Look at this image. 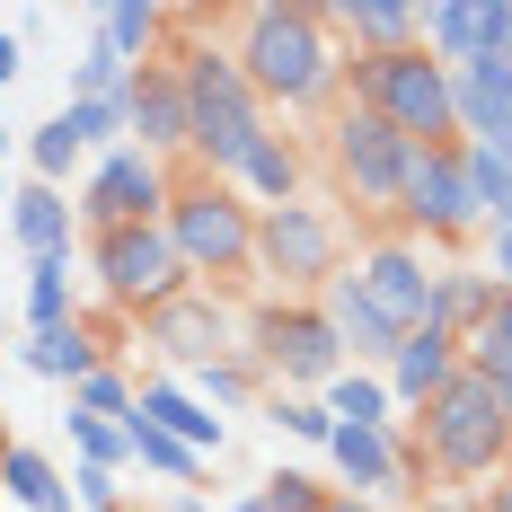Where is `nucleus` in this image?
Masks as SVG:
<instances>
[{"mask_svg":"<svg viewBox=\"0 0 512 512\" xmlns=\"http://www.w3.org/2000/svg\"><path fill=\"white\" fill-rule=\"evenodd\" d=\"M327 415H336V424H407V415L389 407V380H380V371H354V362L327 380Z\"/></svg>","mask_w":512,"mask_h":512,"instance_id":"obj_30","label":"nucleus"},{"mask_svg":"<svg viewBox=\"0 0 512 512\" xmlns=\"http://www.w3.org/2000/svg\"><path fill=\"white\" fill-rule=\"evenodd\" d=\"M380 380H389V407L415 415L424 398H442V389L460 380V336H442V327H415V336H398V354L380 362Z\"/></svg>","mask_w":512,"mask_h":512,"instance_id":"obj_16","label":"nucleus"},{"mask_svg":"<svg viewBox=\"0 0 512 512\" xmlns=\"http://www.w3.org/2000/svg\"><path fill=\"white\" fill-rule=\"evenodd\" d=\"M495 309V274L486 265H468V256H451V265H433V301H424V327H442V336H460Z\"/></svg>","mask_w":512,"mask_h":512,"instance_id":"obj_22","label":"nucleus"},{"mask_svg":"<svg viewBox=\"0 0 512 512\" xmlns=\"http://www.w3.org/2000/svg\"><path fill=\"white\" fill-rule=\"evenodd\" d=\"M477 512H512V468L495 477V486H486V495H477Z\"/></svg>","mask_w":512,"mask_h":512,"instance_id":"obj_42","label":"nucleus"},{"mask_svg":"<svg viewBox=\"0 0 512 512\" xmlns=\"http://www.w3.org/2000/svg\"><path fill=\"white\" fill-rule=\"evenodd\" d=\"M186 389H195V398L221 415V407H248L256 389H265V371H256L248 354H221V362H204V371H186Z\"/></svg>","mask_w":512,"mask_h":512,"instance_id":"obj_31","label":"nucleus"},{"mask_svg":"<svg viewBox=\"0 0 512 512\" xmlns=\"http://www.w3.org/2000/svg\"><path fill=\"white\" fill-rule=\"evenodd\" d=\"M151 512H221V504H212L204 486H177V495H159V504H151Z\"/></svg>","mask_w":512,"mask_h":512,"instance_id":"obj_41","label":"nucleus"},{"mask_svg":"<svg viewBox=\"0 0 512 512\" xmlns=\"http://www.w3.org/2000/svg\"><path fill=\"white\" fill-rule=\"evenodd\" d=\"M0 204H9V168H0Z\"/></svg>","mask_w":512,"mask_h":512,"instance_id":"obj_47","label":"nucleus"},{"mask_svg":"<svg viewBox=\"0 0 512 512\" xmlns=\"http://www.w3.org/2000/svg\"><path fill=\"white\" fill-rule=\"evenodd\" d=\"M18 71H27V36H18V27H0V89H9Z\"/></svg>","mask_w":512,"mask_h":512,"instance_id":"obj_40","label":"nucleus"},{"mask_svg":"<svg viewBox=\"0 0 512 512\" xmlns=\"http://www.w3.org/2000/svg\"><path fill=\"white\" fill-rule=\"evenodd\" d=\"M177 62V80H186V168L195 177H239V159L274 133V115L256 106L248 71H239V53L221 45V36H186V45H168Z\"/></svg>","mask_w":512,"mask_h":512,"instance_id":"obj_2","label":"nucleus"},{"mask_svg":"<svg viewBox=\"0 0 512 512\" xmlns=\"http://www.w3.org/2000/svg\"><path fill=\"white\" fill-rule=\"evenodd\" d=\"M124 442H133V468H142V477H159V495L204 486V468H212V460H195L186 442H168L159 424H142V415H124Z\"/></svg>","mask_w":512,"mask_h":512,"instance_id":"obj_27","label":"nucleus"},{"mask_svg":"<svg viewBox=\"0 0 512 512\" xmlns=\"http://www.w3.org/2000/svg\"><path fill=\"white\" fill-rule=\"evenodd\" d=\"M221 512H274V504H265V495H256V486H248V495H230V504H221Z\"/></svg>","mask_w":512,"mask_h":512,"instance_id":"obj_43","label":"nucleus"},{"mask_svg":"<svg viewBox=\"0 0 512 512\" xmlns=\"http://www.w3.org/2000/svg\"><path fill=\"white\" fill-rule=\"evenodd\" d=\"M124 512H151V504H124Z\"/></svg>","mask_w":512,"mask_h":512,"instance_id":"obj_50","label":"nucleus"},{"mask_svg":"<svg viewBox=\"0 0 512 512\" xmlns=\"http://www.w3.org/2000/svg\"><path fill=\"white\" fill-rule=\"evenodd\" d=\"M9 239L27 248V265H45V256H71V239H80V212H71V195L62 186H9Z\"/></svg>","mask_w":512,"mask_h":512,"instance_id":"obj_18","label":"nucleus"},{"mask_svg":"<svg viewBox=\"0 0 512 512\" xmlns=\"http://www.w3.org/2000/svg\"><path fill=\"white\" fill-rule=\"evenodd\" d=\"M371 512H433V495H424V504H371Z\"/></svg>","mask_w":512,"mask_h":512,"instance_id":"obj_45","label":"nucleus"},{"mask_svg":"<svg viewBox=\"0 0 512 512\" xmlns=\"http://www.w3.org/2000/svg\"><path fill=\"white\" fill-rule=\"evenodd\" d=\"M460 362L477 371V380H495V389H512V292H495V309H486V318L468 327Z\"/></svg>","mask_w":512,"mask_h":512,"instance_id":"obj_29","label":"nucleus"},{"mask_svg":"<svg viewBox=\"0 0 512 512\" xmlns=\"http://www.w3.org/2000/svg\"><path fill=\"white\" fill-rule=\"evenodd\" d=\"M477 265L495 274V292H512V230H486V256Z\"/></svg>","mask_w":512,"mask_h":512,"instance_id":"obj_39","label":"nucleus"},{"mask_svg":"<svg viewBox=\"0 0 512 512\" xmlns=\"http://www.w3.org/2000/svg\"><path fill=\"white\" fill-rule=\"evenodd\" d=\"M80 142H71V124H62V115H45V124H36V133H27V177H36V186H71V168H80Z\"/></svg>","mask_w":512,"mask_h":512,"instance_id":"obj_33","label":"nucleus"},{"mask_svg":"<svg viewBox=\"0 0 512 512\" xmlns=\"http://www.w3.org/2000/svg\"><path fill=\"white\" fill-rule=\"evenodd\" d=\"M71 415H98V424H124L133 415V371L124 362H98L80 389H71Z\"/></svg>","mask_w":512,"mask_h":512,"instance_id":"obj_34","label":"nucleus"},{"mask_svg":"<svg viewBox=\"0 0 512 512\" xmlns=\"http://www.w3.org/2000/svg\"><path fill=\"white\" fill-rule=\"evenodd\" d=\"M159 230H168V248H177V265H186L195 292L256 283V204L239 195V186L177 168V195H168V212H159Z\"/></svg>","mask_w":512,"mask_h":512,"instance_id":"obj_4","label":"nucleus"},{"mask_svg":"<svg viewBox=\"0 0 512 512\" xmlns=\"http://www.w3.org/2000/svg\"><path fill=\"white\" fill-rule=\"evenodd\" d=\"M345 274H354V292H362L371 309H380V318H389L398 336H415V327H424V301H433V256L415 248V239L380 230L371 248H354V256H345Z\"/></svg>","mask_w":512,"mask_h":512,"instance_id":"obj_13","label":"nucleus"},{"mask_svg":"<svg viewBox=\"0 0 512 512\" xmlns=\"http://www.w3.org/2000/svg\"><path fill=\"white\" fill-rule=\"evenodd\" d=\"M133 89V62L124 53H106L98 36L80 45V62H71V106H106V98H124Z\"/></svg>","mask_w":512,"mask_h":512,"instance_id":"obj_32","label":"nucleus"},{"mask_svg":"<svg viewBox=\"0 0 512 512\" xmlns=\"http://www.w3.org/2000/svg\"><path fill=\"white\" fill-rule=\"evenodd\" d=\"M265 415L292 433V442H309V451H327V433H336V415H327V398H292V389H265Z\"/></svg>","mask_w":512,"mask_h":512,"instance_id":"obj_36","label":"nucleus"},{"mask_svg":"<svg viewBox=\"0 0 512 512\" xmlns=\"http://www.w3.org/2000/svg\"><path fill=\"white\" fill-rule=\"evenodd\" d=\"M504 424H512V389H504Z\"/></svg>","mask_w":512,"mask_h":512,"instance_id":"obj_49","label":"nucleus"},{"mask_svg":"<svg viewBox=\"0 0 512 512\" xmlns=\"http://www.w3.org/2000/svg\"><path fill=\"white\" fill-rule=\"evenodd\" d=\"M248 362L265 371V389L327 398V380L345 371V345H336L318 301H256L248 309Z\"/></svg>","mask_w":512,"mask_h":512,"instance_id":"obj_7","label":"nucleus"},{"mask_svg":"<svg viewBox=\"0 0 512 512\" xmlns=\"http://www.w3.org/2000/svg\"><path fill=\"white\" fill-rule=\"evenodd\" d=\"M0 504H18V512H80L71 486H62V468H53L36 442H9V451H0Z\"/></svg>","mask_w":512,"mask_h":512,"instance_id":"obj_23","label":"nucleus"},{"mask_svg":"<svg viewBox=\"0 0 512 512\" xmlns=\"http://www.w3.org/2000/svg\"><path fill=\"white\" fill-rule=\"evenodd\" d=\"M89 283H98L106 309H124L133 327H142L151 309H168L177 292H195L159 221H151V230H98V239H89Z\"/></svg>","mask_w":512,"mask_h":512,"instance_id":"obj_10","label":"nucleus"},{"mask_svg":"<svg viewBox=\"0 0 512 512\" xmlns=\"http://www.w3.org/2000/svg\"><path fill=\"white\" fill-rule=\"evenodd\" d=\"M62 486H71V504H80V512H124V504H133V495H124V477H115V468H89V460H71Z\"/></svg>","mask_w":512,"mask_h":512,"instance_id":"obj_38","label":"nucleus"},{"mask_svg":"<svg viewBox=\"0 0 512 512\" xmlns=\"http://www.w3.org/2000/svg\"><path fill=\"white\" fill-rule=\"evenodd\" d=\"M133 415L159 424L168 442H186L195 460H221V442H230V415H212L177 371H151V380H133Z\"/></svg>","mask_w":512,"mask_h":512,"instance_id":"obj_15","label":"nucleus"},{"mask_svg":"<svg viewBox=\"0 0 512 512\" xmlns=\"http://www.w3.org/2000/svg\"><path fill=\"white\" fill-rule=\"evenodd\" d=\"M62 424H71V451H80L89 468H115V477L133 468V442H124V424H98V415H62Z\"/></svg>","mask_w":512,"mask_h":512,"instance_id":"obj_37","label":"nucleus"},{"mask_svg":"<svg viewBox=\"0 0 512 512\" xmlns=\"http://www.w3.org/2000/svg\"><path fill=\"white\" fill-rule=\"evenodd\" d=\"M433 512H477V495H433Z\"/></svg>","mask_w":512,"mask_h":512,"instance_id":"obj_44","label":"nucleus"},{"mask_svg":"<svg viewBox=\"0 0 512 512\" xmlns=\"http://www.w3.org/2000/svg\"><path fill=\"white\" fill-rule=\"evenodd\" d=\"M468 195H477V230H512V142H460Z\"/></svg>","mask_w":512,"mask_h":512,"instance_id":"obj_26","label":"nucleus"},{"mask_svg":"<svg viewBox=\"0 0 512 512\" xmlns=\"http://www.w3.org/2000/svg\"><path fill=\"white\" fill-rule=\"evenodd\" d=\"M18 362H27L36 380H62V389H80V380H89V371H98L106 354H98V336H89V327L71 318V327H36V336L18 345Z\"/></svg>","mask_w":512,"mask_h":512,"instance_id":"obj_24","label":"nucleus"},{"mask_svg":"<svg viewBox=\"0 0 512 512\" xmlns=\"http://www.w3.org/2000/svg\"><path fill=\"white\" fill-rule=\"evenodd\" d=\"M124 124H133V151L186 168V80H177V62H142V71H133Z\"/></svg>","mask_w":512,"mask_h":512,"instance_id":"obj_14","label":"nucleus"},{"mask_svg":"<svg viewBox=\"0 0 512 512\" xmlns=\"http://www.w3.org/2000/svg\"><path fill=\"white\" fill-rule=\"evenodd\" d=\"M407 159H415V142H398L371 106H336V115H327V168H336V195H345V204L389 221L398 195H407Z\"/></svg>","mask_w":512,"mask_h":512,"instance_id":"obj_11","label":"nucleus"},{"mask_svg":"<svg viewBox=\"0 0 512 512\" xmlns=\"http://www.w3.org/2000/svg\"><path fill=\"white\" fill-rule=\"evenodd\" d=\"M389 230L415 248H468L477 239V195H468V159L460 142H424L407 159V195L389 212Z\"/></svg>","mask_w":512,"mask_h":512,"instance_id":"obj_9","label":"nucleus"},{"mask_svg":"<svg viewBox=\"0 0 512 512\" xmlns=\"http://www.w3.org/2000/svg\"><path fill=\"white\" fill-rule=\"evenodd\" d=\"M345 274V221L327 204H274L256 212V283L265 301H318L327 283Z\"/></svg>","mask_w":512,"mask_h":512,"instance_id":"obj_6","label":"nucleus"},{"mask_svg":"<svg viewBox=\"0 0 512 512\" xmlns=\"http://www.w3.org/2000/svg\"><path fill=\"white\" fill-rule=\"evenodd\" d=\"M239 195H248L256 212H274V204H301V186H309V151H301V133H265L248 159H239V177H230Z\"/></svg>","mask_w":512,"mask_h":512,"instance_id":"obj_19","label":"nucleus"},{"mask_svg":"<svg viewBox=\"0 0 512 512\" xmlns=\"http://www.w3.org/2000/svg\"><path fill=\"white\" fill-rule=\"evenodd\" d=\"M327 512H371V504H354V495H336V504H327Z\"/></svg>","mask_w":512,"mask_h":512,"instance_id":"obj_46","label":"nucleus"},{"mask_svg":"<svg viewBox=\"0 0 512 512\" xmlns=\"http://www.w3.org/2000/svg\"><path fill=\"white\" fill-rule=\"evenodd\" d=\"M345 106H371L398 142H460V115H451V71L424 45L407 53H345Z\"/></svg>","mask_w":512,"mask_h":512,"instance_id":"obj_5","label":"nucleus"},{"mask_svg":"<svg viewBox=\"0 0 512 512\" xmlns=\"http://www.w3.org/2000/svg\"><path fill=\"white\" fill-rule=\"evenodd\" d=\"M0 451H9V415H0Z\"/></svg>","mask_w":512,"mask_h":512,"instance_id":"obj_48","label":"nucleus"},{"mask_svg":"<svg viewBox=\"0 0 512 512\" xmlns=\"http://www.w3.org/2000/svg\"><path fill=\"white\" fill-rule=\"evenodd\" d=\"M89 36L142 71V62H168V36H177V18H168L159 0H106L98 18H89Z\"/></svg>","mask_w":512,"mask_h":512,"instance_id":"obj_21","label":"nucleus"},{"mask_svg":"<svg viewBox=\"0 0 512 512\" xmlns=\"http://www.w3.org/2000/svg\"><path fill=\"white\" fill-rule=\"evenodd\" d=\"M133 336H142L151 354H168L177 380H186V371H204V362H221V354H248V309H230L221 292H177V301L151 309Z\"/></svg>","mask_w":512,"mask_h":512,"instance_id":"obj_12","label":"nucleus"},{"mask_svg":"<svg viewBox=\"0 0 512 512\" xmlns=\"http://www.w3.org/2000/svg\"><path fill=\"white\" fill-rule=\"evenodd\" d=\"M327 27H336L345 53H407V45H424V9H415V0H336Z\"/></svg>","mask_w":512,"mask_h":512,"instance_id":"obj_17","label":"nucleus"},{"mask_svg":"<svg viewBox=\"0 0 512 512\" xmlns=\"http://www.w3.org/2000/svg\"><path fill=\"white\" fill-rule=\"evenodd\" d=\"M256 495H265V504L274 512H327L336 504V486H327V477H318V468H274V477H256Z\"/></svg>","mask_w":512,"mask_h":512,"instance_id":"obj_35","label":"nucleus"},{"mask_svg":"<svg viewBox=\"0 0 512 512\" xmlns=\"http://www.w3.org/2000/svg\"><path fill=\"white\" fill-rule=\"evenodd\" d=\"M168 195H177V168L124 142V151H98L80 168L71 212H80V239H98V230H151L159 212H168Z\"/></svg>","mask_w":512,"mask_h":512,"instance_id":"obj_8","label":"nucleus"},{"mask_svg":"<svg viewBox=\"0 0 512 512\" xmlns=\"http://www.w3.org/2000/svg\"><path fill=\"white\" fill-rule=\"evenodd\" d=\"M451 115H460V142H512V80H504V62L451 71Z\"/></svg>","mask_w":512,"mask_h":512,"instance_id":"obj_20","label":"nucleus"},{"mask_svg":"<svg viewBox=\"0 0 512 512\" xmlns=\"http://www.w3.org/2000/svg\"><path fill=\"white\" fill-rule=\"evenodd\" d=\"M424 53H433L442 71L486 62V0H442V9H424Z\"/></svg>","mask_w":512,"mask_h":512,"instance_id":"obj_25","label":"nucleus"},{"mask_svg":"<svg viewBox=\"0 0 512 512\" xmlns=\"http://www.w3.org/2000/svg\"><path fill=\"white\" fill-rule=\"evenodd\" d=\"M407 442L424 451V468H433V495H486V486L512 468L504 389H495V380H477V371L460 362V380L407 415Z\"/></svg>","mask_w":512,"mask_h":512,"instance_id":"obj_3","label":"nucleus"},{"mask_svg":"<svg viewBox=\"0 0 512 512\" xmlns=\"http://www.w3.org/2000/svg\"><path fill=\"white\" fill-rule=\"evenodd\" d=\"M71 318H80V274H71V256L27 265V336H36V327H71Z\"/></svg>","mask_w":512,"mask_h":512,"instance_id":"obj_28","label":"nucleus"},{"mask_svg":"<svg viewBox=\"0 0 512 512\" xmlns=\"http://www.w3.org/2000/svg\"><path fill=\"white\" fill-rule=\"evenodd\" d=\"M0 151H9V133H0Z\"/></svg>","mask_w":512,"mask_h":512,"instance_id":"obj_51","label":"nucleus"},{"mask_svg":"<svg viewBox=\"0 0 512 512\" xmlns=\"http://www.w3.org/2000/svg\"><path fill=\"white\" fill-rule=\"evenodd\" d=\"M230 53L265 115H336L345 106V45L318 0H248L230 27Z\"/></svg>","mask_w":512,"mask_h":512,"instance_id":"obj_1","label":"nucleus"}]
</instances>
